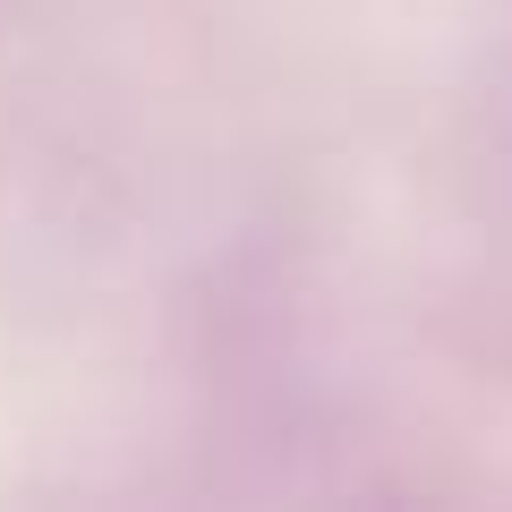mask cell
<instances>
[{"label":"cell","instance_id":"cell-1","mask_svg":"<svg viewBox=\"0 0 512 512\" xmlns=\"http://www.w3.org/2000/svg\"><path fill=\"white\" fill-rule=\"evenodd\" d=\"M0 9H18V0H0Z\"/></svg>","mask_w":512,"mask_h":512}]
</instances>
